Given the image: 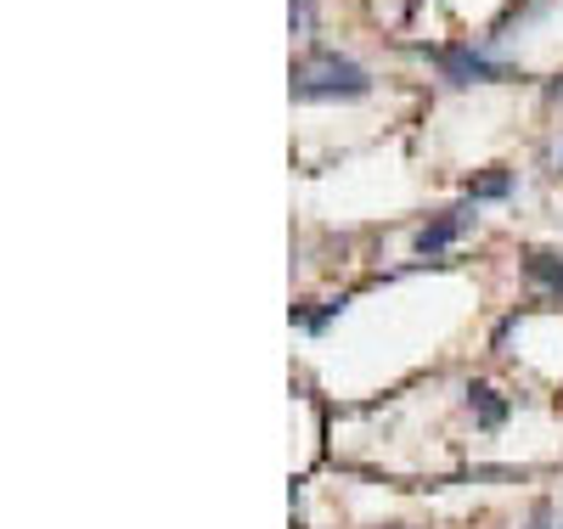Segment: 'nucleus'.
I'll list each match as a JSON object with an SVG mask.
<instances>
[{"label":"nucleus","instance_id":"nucleus-1","mask_svg":"<svg viewBox=\"0 0 563 529\" xmlns=\"http://www.w3.org/2000/svg\"><path fill=\"white\" fill-rule=\"evenodd\" d=\"M372 79L361 63L339 57V52H327V45H316V52H305L294 63V102H350V96H366Z\"/></svg>","mask_w":563,"mask_h":529},{"label":"nucleus","instance_id":"nucleus-5","mask_svg":"<svg viewBox=\"0 0 563 529\" xmlns=\"http://www.w3.org/2000/svg\"><path fill=\"white\" fill-rule=\"evenodd\" d=\"M530 282H541L552 299H563V260L558 254H530Z\"/></svg>","mask_w":563,"mask_h":529},{"label":"nucleus","instance_id":"nucleus-8","mask_svg":"<svg viewBox=\"0 0 563 529\" xmlns=\"http://www.w3.org/2000/svg\"><path fill=\"white\" fill-rule=\"evenodd\" d=\"M558 96H563V90H558Z\"/></svg>","mask_w":563,"mask_h":529},{"label":"nucleus","instance_id":"nucleus-4","mask_svg":"<svg viewBox=\"0 0 563 529\" xmlns=\"http://www.w3.org/2000/svg\"><path fill=\"white\" fill-rule=\"evenodd\" d=\"M467 411L479 417V428H501L507 422V400H496V389H485V383L467 389Z\"/></svg>","mask_w":563,"mask_h":529},{"label":"nucleus","instance_id":"nucleus-7","mask_svg":"<svg viewBox=\"0 0 563 529\" xmlns=\"http://www.w3.org/2000/svg\"><path fill=\"white\" fill-rule=\"evenodd\" d=\"M558 169H563V153H558Z\"/></svg>","mask_w":563,"mask_h":529},{"label":"nucleus","instance_id":"nucleus-3","mask_svg":"<svg viewBox=\"0 0 563 529\" xmlns=\"http://www.w3.org/2000/svg\"><path fill=\"white\" fill-rule=\"evenodd\" d=\"M462 225H467V209H451L445 220H434V225H422L411 249H417L422 260H429V254H440V249H451V243H456V236H462Z\"/></svg>","mask_w":563,"mask_h":529},{"label":"nucleus","instance_id":"nucleus-6","mask_svg":"<svg viewBox=\"0 0 563 529\" xmlns=\"http://www.w3.org/2000/svg\"><path fill=\"white\" fill-rule=\"evenodd\" d=\"M507 191H512V175L507 169H490V175H479V180H467V198H507Z\"/></svg>","mask_w":563,"mask_h":529},{"label":"nucleus","instance_id":"nucleus-2","mask_svg":"<svg viewBox=\"0 0 563 529\" xmlns=\"http://www.w3.org/2000/svg\"><path fill=\"white\" fill-rule=\"evenodd\" d=\"M434 63L451 85H496V79H507V63H496L490 52H479V45H440Z\"/></svg>","mask_w":563,"mask_h":529}]
</instances>
